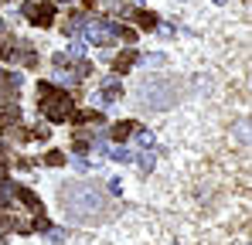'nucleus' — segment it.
<instances>
[{"instance_id": "obj_17", "label": "nucleus", "mask_w": 252, "mask_h": 245, "mask_svg": "<svg viewBox=\"0 0 252 245\" xmlns=\"http://www.w3.org/2000/svg\"><path fill=\"white\" fill-rule=\"evenodd\" d=\"M31 228H34V232H51V221H48V218H44V214H38V218H34V225H31Z\"/></svg>"}, {"instance_id": "obj_2", "label": "nucleus", "mask_w": 252, "mask_h": 245, "mask_svg": "<svg viewBox=\"0 0 252 245\" xmlns=\"http://www.w3.org/2000/svg\"><path fill=\"white\" fill-rule=\"evenodd\" d=\"M38 106L51 122H65L72 116V95L51 82H38Z\"/></svg>"}, {"instance_id": "obj_3", "label": "nucleus", "mask_w": 252, "mask_h": 245, "mask_svg": "<svg viewBox=\"0 0 252 245\" xmlns=\"http://www.w3.org/2000/svg\"><path fill=\"white\" fill-rule=\"evenodd\" d=\"M143 102L150 106V109H167V106H174L177 102V92H181V85L174 79H150V82H143Z\"/></svg>"}, {"instance_id": "obj_5", "label": "nucleus", "mask_w": 252, "mask_h": 245, "mask_svg": "<svg viewBox=\"0 0 252 245\" xmlns=\"http://www.w3.org/2000/svg\"><path fill=\"white\" fill-rule=\"evenodd\" d=\"M85 34H89V41L92 44H113L116 41V34H113V21H85Z\"/></svg>"}, {"instance_id": "obj_24", "label": "nucleus", "mask_w": 252, "mask_h": 245, "mask_svg": "<svg viewBox=\"0 0 252 245\" xmlns=\"http://www.w3.org/2000/svg\"><path fill=\"white\" fill-rule=\"evenodd\" d=\"M7 167V153H3V147H0V170Z\"/></svg>"}, {"instance_id": "obj_1", "label": "nucleus", "mask_w": 252, "mask_h": 245, "mask_svg": "<svg viewBox=\"0 0 252 245\" xmlns=\"http://www.w3.org/2000/svg\"><path fill=\"white\" fill-rule=\"evenodd\" d=\"M58 201H62L65 218L75 221V225H95V221L113 218V204L95 184H62Z\"/></svg>"}, {"instance_id": "obj_12", "label": "nucleus", "mask_w": 252, "mask_h": 245, "mask_svg": "<svg viewBox=\"0 0 252 245\" xmlns=\"http://www.w3.org/2000/svg\"><path fill=\"white\" fill-rule=\"evenodd\" d=\"M133 21H136L143 31H154V28H157V14H154V10H136Z\"/></svg>"}, {"instance_id": "obj_9", "label": "nucleus", "mask_w": 252, "mask_h": 245, "mask_svg": "<svg viewBox=\"0 0 252 245\" xmlns=\"http://www.w3.org/2000/svg\"><path fill=\"white\" fill-rule=\"evenodd\" d=\"M136 61H140V55H136V51L129 48V51H123V55H116V61H113V68H116V72H129V68H133Z\"/></svg>"}, {"instance_id": "obj_15", "label": "nucleus", "mask_w": 252, "mask_h": 245, "mask_svg": "<svg viewBox=\"0 0 252 245\" xmlns=\"http://www.w3.org/2000/svg\"><path fill=\"white\" fill-rule=\"evenodd\" d=\"M44 163H48V167H62V163H65V153H62V150H48V153H44Z\"/></svg>"}, {"instance_id": "obj_18", "label": "nucleus", "mask_w": 252, "mask_h": 245, "mask_svg": "<svg viewBox=\"0 0 252 245\" xmlns=\"http://www.w3.org/2000/svg\"><path fill=\"white\" fill-rule=\"evenodd\" d=\"M136 133V140H140V147H154V136L147 133V129H133Z\"/></svg>"}, {"instance_id": "obj_27", "label": "nucleus", "mask_w": 252, "mask_h": 245, "mask_svg": "<svg viewBox=\"0 0 252 245\" xmlns=\"http://www.w3.org/2000/svg\"><path fill=\"white\" fill-rule=\"evenodd\" d=\"M58 3H72V0H58Z\"/></svg>"}, {"instance_id": "obj_25", "label": "nucleus", "mask_w": 252, "mask_h": 245, "mask_svg": "<svg viewBox=\"0 0 252 245\" xmlns=\"http://www.w3.org/2000/svg\"><path fill=\"white\" fill-rule=\"evenodd\" d=\"M7 51H10V48H7V44H0V58H7Z\"/></svg>"}, {"instance_id": "obj_29", "label": "nucleus", "mask_w": 252, "mask_h": 245, "mask_svg": "<svg viewBox=\"0 0 252 245\" xmlns=\"http://www.w3.org/2000/svg\"><path fill=\"white\" fill-rule=\"evenodd\" d=\"M174 245H177V242H174Z\"/></svg>"}, {"instance_id": "obj_10", "label": "nucleus", "mask_w": 252, "mask_h": 245, "mask_svg": "<svg viewBox=\"0 0 252 245\" xmlns=\"http://www.w3.org/2000/svg\"><path fill=\"white\" fill-rule=\"evenodd\" d=\"M0 120H3V122H17V120H21V106H17L14 99H7V102L0 106Z\"/></svg>"}, {"instance_id": "obj_23", "label": "nucleus", "mask_w": 252, "mask_h": 245, "mask_svg": "<svg viewBox=\"0 0 252 245\" xmlns=\"http://www.w3.org/2000/svg\"><path fill=\"white\" fill-rule=\"evenodd\" d=\"M75 153H89V143H85L82 136H79V140H75Z\"/></svg>"}, {"instance_id": "obj_19", "label": "nucleus", "mask_w": 252, "mask_h": 245, "mask_svg": "<svg viewBox=\"0 0 252 245\" xmlns=\"http://www.w3.org/2000/svg\"><path fill=\"white\" fill-rule=\"evenodd\" d=\"M85 75H92V65L89 61H79L75 65V79H85Z\"/></svg>"}, {"instance_id": "obj_11", "label": "nucleus", "mask_w": 252, "mask_h": 245, "mask_svg": "<svg viewBox=\"0 0 252 245\" xmlns=\"http://www.w3.org/2000/svg\"><path fill=\"white\" fill-rule=\"evenodd\" d=\"M72 122H75V126H82V122H95V126H102L106 116H102V113H95V109H85V113H75Z\"/></svg>"}, {"instance_id": "obj_14", "label": "nucleus", "mask_w": 252, "mask_h": 245, "mask_svg": "<svg viewBox=\"0 0 252 245\" xmlns=\"http://www.w3.org/2000/svg\"><path fill=\"white\" fill-rule=\"evenodd\" d=\"M113 34H116V41H126V44H133V41H136V31H133V28H126V24H113Z\"/></svg>"}, {"instance_id": "obj_16", "label": "nucleus", "mask_w": 252, "mask_h": 245, "mask_svg": "<svg viewBox=\"0 0 252 245\" xmlns=\"http://www.w3.org/2000/svg\"><path fill=\"white\" fill-rule=\"evenodd\" d=\"M109 157H113V160H120V163H129V160H133V153H129L126 147H116V150H113Z\"/></svg>"}, {"instance_id": "obj_20", "label": "nucleus", "mask_w": 252, "mask_h": 245, "mask_svg": "<svg viewBox=\"0 0 252 245\" xmlns=\"http://www.w3.org/2000/svg\"><path fill=\"white\" fill-rule=\"evenodd\" d=\"M154 153H140V167H143V170H154Z\"/></svg>"}, {"instance_id": "obj_13", "label": "nucleus", "mask_w": 252, "mask_h": 245, "mask_svg": "<svg viewBox=\"0 0 252 245\" xmlns=\"http://www.w3.org/2000/svg\"><path fill=\"white\" fill-rule=\"evenodd\" d=\"M82 28H85V14L72 10V14H68V21H65V34H79Z\"/></svg>"}, {"instance_id": "obj_26", "label": "nucleus", "mask_w": 252, "mask_h": 245, "mask_svg": "<svg viewBox=\"0 0 252 245\" xmlns=\"http://www.w3.org/2000/svg\"><path fill=\"white\" fill-rule=\"evenodd\" d=\"M0 89H3V72H0Z\"/></svg>"}, {"instance_id": "obj_6", "label": "nucleus", "mask_w": 252, "mask_h": 245, "mask_svg": "<svg viewBox=\"0 0 252 245\" xmlns=\"http://www.w3.org/2000/svg\"><path fill=\"white\" fill-rule=\"evenodd\" d=\"M10 191H14V198H17V201H21V204H28L31 211H41V208H44L41 198H38V194H34L31 187H14V184H10Z\"/></svg>"}, {"instance_id": "obj_4", "label": "nucleus", "mask_w": 252, "mask_h": 245, "mask_svg": "<svg viewBox=\"0 0 252 245\" xmlns=\"http://www.w3.org/2000/svg\"><path fill=\"white\" fill-rule=\"evenodd\" d=\"M21 14H24L34 28H51V24H55V3H24Z\"/></svg>"}, {"instance_id": "obj_7", "label": "nucleus", "mask_w": 252, "mask_h": 245, "mask_svg": "<svg viewBox=\"0 0 252 245\" xmlns=\"http://www.w3.org/2000/svg\"><path fill=\"white\" fill-rule=\"evenodd\" d=\"M120 99H123V85L116 79H106V89H102L99 102H102V106H113V102H120Z\"/></svg>"}, {"instance_id": "obj_22", "label": "nucleus", "mask_w": 252, "mask_h": 245, "mask_svg": "<svg viewBox=\"0 0 252 245\" xmlns=\"http://www.w3.org/2000/svg\"><path fill=\"white\" fill-rule=\"evenodd\" d=\"M72 55H75V58H82V55H85V44H82V41H72Z\"/></svg>"}, {"instance_id": "obj_28", "label": "nucleus", "mask_w": 252, "mask_h": 245, "mask_svg": "<svg viewBox=\"0 0 252 245\" xmlns=\"http://www.w3.org/2000/svg\"><path fill=\"white\" fill-rule=\"evenodd\" d=\"M215 3H225V0H215Z\"/></svg>"}, {"instance_id": "obj_8", "label": "nucleus", "mask_w": 252, "mask_h": 245, "mask_svg": "<svg viewBox=\"0 0 252 245\" xmlns=\"http://www.w3.org/2000/svg\"><path fill=\"white\" fill-rule=\"evenodd\" d=\"M140 122H133V120H120V122H113L109 126V136L116 140V143H123L126 136H133V129H136Z\"/></svg>"}, {"instance_id": "obj_21", "label": "nucleus", "mask_w": 252, "mask_h": 245, "mask_svg": "<svg viewBox=\"0 0 252 245\" xmlns=\"http://www.w3.org/2000/svg\"><path fill=\"white\" fill-rule=\"evenodd\" d=\"M51 61H55V68H68V55H55Z\"/></svg>"}]
</instances>
